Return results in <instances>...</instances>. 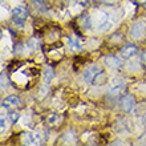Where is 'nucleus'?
<instances>
[{
  "mask_svg": "<svg viewBox=\"0 0 146 146\" xmlns=\"http://www.w3.org/2000/svg\"><path fill=\"white\" fill-rule=\"evenodd\" d=\"M82 77H84V80L88 84H92V85H104L108 81L105 70L100 69L97 65H90L89 68H86Z\"/></svg>",
  "mask_w": 146,
  "mask_h": 146,
  "instance_id": "f257e3e1",
  "label": "nucleus"
},
{
  "mask_svg": "<svg viewBox=\"0 0 146 146\" xmlns=\"http://www.w3.org/2000/svg\"><path fill=\"white\" fill-rule=\"evenodd\" d=\"M92 20H94L96 25H98V31H106L109 27H111L110 15L105 11H98L92 17Z\"/></svg>",
  "mask_w": 146,
  "mask_h": 146,
  "instance_id": "f03ea898",
  "label": "nucleus"
},
{
  "mask_svg": "<svg viewBox=\"0 0 146 146\" xmlns=\"http://www.w3.org/2000/svg\"><path fill=\"white\" fill-rule=\"evenodd\" d=\"M130 36L134 40H142L146 36V21L145 20H138L135 21L130 28Z\"/></svg>",
  "mask_w": 146,
  "mask_h": 146,
  "instance_id": "7ed1b4c3",
  "label": "nucleus"
},
{
  "mask_svg": "<svg viewBox=\"0 0 146 146\" xmlns=\"http://www.w3.org/2000/svg\"><path fill=\"white\" fill-rule=\"evenodd\" d=\"M27 19H28L27 8L23 7V5H17V7L13 8V11H12V20H13V23L17 24V25H21Z\"/></svg>",
  "mask_w": 146,
  "mask_h": 146,
  "instance_id": "20e7f679",
  "label": "nucleus"
},
{
  "mask_svg": "<svg viewBox=\"0 0 146 146\" xmlns=\"http://www.w3.org/2000/svg\"><path fill=\"white\" fill-rule=\"evenodd\" d=\"M134 105H135V100L134 96H131V94H125L119 100V106L125 113H131L133 109H134Z\"/></svg>",
  "mask_w": 146,
  "mask_h": 146,
  "instance_id": "39448f33",
  "label": "nucleus"
},
{
  "mask_svg": "<svg viewBox=\"0 0 146 146\" xmlns=\"http://www.w3.org/2000/svg\"><path fill=\"white\" fill-rule=\"evenodd\" d=\"M20 105H21L20 97L12 94V96H8L3 100V102H1V108L3 109H16V108H19Z\"/></svg>",
  "mask_w": 146,
  "mask_h": 146,
  "instance_id": "423d86ee",
  "label": "nucleus"
},
{
  "mask_svg": "<svg viewBox=\"0 0 146 146\" xmlns=\"http://www.w3.org/2000/svg\"><path fill=\"white\" fill-rule=\"evenodd\" d=\"M138 52V48L134 45V44H127L119 50V57L121 58H131L134 57Z\"/></svg>",
  "mask_w": 146,
  "mask_h": 146,
  "instance_id": "0eeeda50",
  "label": "nucleus"
},
{
  "mask_svg": "<svg viewBox=\"0 0 146 146\" xmlns=\"http://www.w3.org/2000/svg\"><path fill=\"white\" fill-rule=\"evenodd\" d=\"M104 61H105V64H106L109 68H111V69H118L119 66H121V64H122L121 58L117 57V56H114V54L106 56Z\"/></svg>",
  "mask_w": 146,
  "mask_h": 146,
  "instance_id": "6e6552de",
  "label": "nucleus"
},
{
  "mask_svg": "<svg viewBox=\"0 0 146 146\" xmlns=\"http://www.w3.org/2000/svg\"><path fill=\"white\" fill-rule=\"evenodd\" d=\"M123 88H125V82L123 81H117V82H114L113 84V86L110 88V90H109V94L113 97L118 96V94H121V92L123 90Z\"/></svg>",
  "mask_w": 146,
  "mask_h": 146,
  "instance_id": "1a4fd4ad",
  "label": "nucleus"
},
{
  "mask_svg": "<svg viewBox=\"0 0 146 146\" xmlns=\"http://www.w3.org/2000/svg\"><path fill=\"white\" fill-rule=\"evenodd\" d=\"M66 44H68V46H70V49H73V50L81 49V42L76 36H66Z\"/></svg>",
  "mask_w": 146,
  "mask_h": 146,
  "instance_id": "9d476101",
  "label": "nucleus"
},
{
  "mask_svg": "<svg viewBox=\"0 0 146 146\" xmlns=\"http://www.w3.org/2000/svg\"><path fill=\"white\" fill-rule=\"evenodd\" d=\"M53 77H54V73H53V69H52L50 66L44 68V70H42V81H44L45 84H49Z\"/></svg>",
  "mask_w": 146,
  "mask_h": 146,
  "instance_id": "9b49d317",
  "label": "nucleus"
},
{
  "mask_svg": "<svg viewBox=\"0 0 146 146\" xmlns=\"http://www.w3.org/2000/svg\"><path fill=\"white\" fill-rule=\"evenodd\" d=\"M62 121V117L60 114H52L48 118V123H49L50 126H57V125H60Z\"/></svg>",
  "mask_w": 146,
  "mask_h": 146,
  "instance_id": "f8f14e48",
  "label": "nucleus"
},
{
  "mask_svg": "<svg viewBox=\"0 0 146 146\" xmlns=\"http://www.w3.org/2000/svg\"><path fill=\"white\" fill-rule=\"evenodd\" d=\"M9 86V81H8V77L1 73V89H7Z\"/></svg>",
  "mask_w": 146,
  "mask_h": 146,
  "instance_id": "ddd939ff",
  "label": "nucleus"
},
{
  "mask_svg": "<svg viewBox=\"0 0 146 146\" xmlns=\"http://www.w3.org/2000/svg\"><path fill=\"white\" fill-rule=\"evenodd\" d=\"M19 117H20V114L17 113V111H11V113L8 114V118H9L11 122H16V121L19 119Z\"/></svg>",
  "mask_w": 146,
  "mask_h": 146,
  "instance_id": "4468645a",
  "label": "nucleus"
},
{
  "mask_svg": "<svg viewBox=\"0 0 146 146\" xmlns=\"http://www.w3.org/2000/svg\"><path fill=\"white\" fill-rule=\"evenodd\" d=\"M77 4H80L81 7H90L93 4V0H76Z\"/></svg>",
  "mask_w": 146,
  "mask_h": 146,
  "instance_id": "2eb2a0df",
  "label": "nucleus"
},
{
  "mask_svg": "<svg viewBox=\"0 0 146 146\" xmlns=\"http://www.w3.org/2000/svg\"><path fill=\"white\" fill-rule=\"evenodd\" d=\"M32 3L35 4V7H38V8L45 7V0H32Z\"/></svg>",
  "mask_w": 146,
  "mask_h": 146,
  "instance_id": "dca6fc26",
  "label": "nucleus"
},
{
  "mask_svg": "<svg viewBox=\"0 0 146 146\" xmlns=\"http://www.w3.org/2000/svg\"><path fill=\"white\" fill-rule=\"evenodd\" d=\"M0 126H1V131H4V129H5V118H4L3 115H1V118H0Z\"/></svg>",
  "mask_w": 146,
  "mask_h": 146,
  "instance_id": "f3484780",
  "label": "nucleus"
},
{
  "mask_svg": "<svg viewBox=\"0 0 146 146\" xmlns=\"http://www.w3.org/2000/svg\"><path fill=\"white\" fill-rule=\"evenodd\" d=\"M141 61H142L143 64L146 65V50H143L142 53H141Z\"/></svg>",
  "mask_w": 146,
  "mask_h": 146,
  "instance_id": "a211bd4d",
  "label": "nucleus"
},
{
  "mask_svg": "<svg viewBox=\"0 0 146 146\" xmlns=\"http://www.w3.org/2000/svg\"><path fill=\"white\" fill-rule=\"evenodd\" d=\"M102 3H110V1H113V0H101Z\"/></svg>",
  "mask_w": 146,
  "mask_h": 146,
  "instance_id": "6ab92c4d",
  "label": "nucleus"
},
{
  "mask_svg": "<svg viewBox=\"0 0 146 146\" xmlns=\"http://www.w3.org/2000/svg\"><path fill=\"white\" fill-rule=\"evenodd\" d=\"M138 1H141V3H146V0H138Z\"/></svg>",
  "mask_w": 146,
  "mask_h": 146,
  "instance_id": "aec40b11",
  "label": "nucleus"
}]
</instances>
